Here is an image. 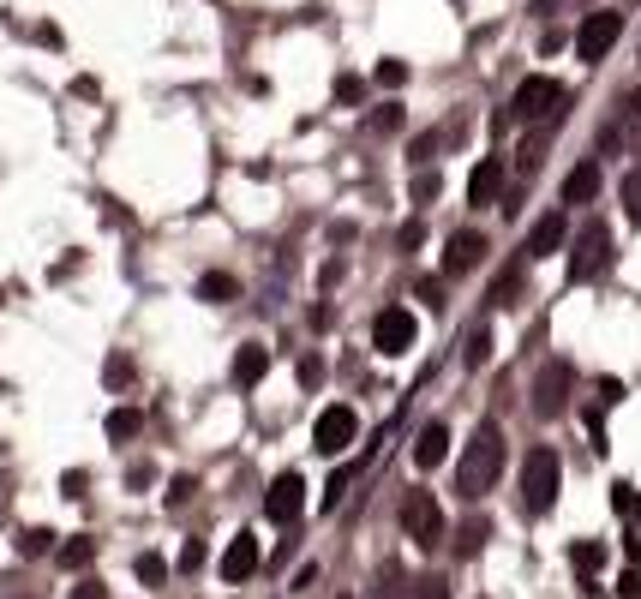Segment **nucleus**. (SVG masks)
<instances>
[{"mask_svg": "<svg viewBox=\"0 0 641 599\" xmlns=\"http://www.w3.org/2000/svg\"><path fill=\"white\" fill-rule=\"evenodd\" d=\"M504 480V426L498 420H480L474 426V438H468V450H462V462H456V498H486L492 486Z\"/></svg>", "mask_w": 641, "mask_h": 599, "instance_id": "1", "label": "nucleus"}, {"mask_svg": "<svg viewBox=\"0 0 641 599\" xmlns=\"http://www.w3.org/2000/svg\"><path fill=\"white\" fill-rule=\"evenodd\" d=\"M558 492H564V456H558L552 444L528 450V462H522V510H528V516H546V510L558 504Z\"/></svg>", "mask_w": 641, "mask_h": 599, "instance_id": "2", "label": "nucleus"}, {"mask_svg": "<svg viewBox=\"0 0 641 599\" xmlns=\"http://www.w3.org/2000/svg\"><path fill=\"white\" fill-rule=\"evenodd\" d=\"M402 534H408L420 552H438V546H444V504H438L426 486H414V492L402 498Z\"/></svg>", "mask_w": 641, "mask_h": 599, "instance_id": "3", "label": "nucleus"}, {"mask_svg": "<svg viewBox=\"0 0 641 599\" xmlns=\"http://www.w3.org/2000/svg\"><path fill=\"white\" fill-rule=\"evenodd\" d=\"M564 84L558 78H546V72H534V78H522L516 84V96H510V114L516 120H558L564 114Z\"/></svg>", "mask_w": 641, "mask_h": 599, "instance_id": "4", "label": "nucleus"}, {"mask_svg": "<svg viewBox=\"0 0 641 599\" xmlns=\"http://www.w3.org/2000/svg\"><path fill=\"white\" fill-rule=\"evenodd\" d=\"M612 270V228L606 222H588L570 246V282H594Z\"/></svg>", "mask_w": 641, "mask_h": 599, "instance_id": "5", "label": "nucleus"}, {"mask_svg": "<svg viewBox=\"0 0 641 599\" xmlns=\"http://www.w3.org/2000/svg\"><path fill=\"white\" fill-rule=\"evenodd\" d=\"M348 444H360V414L348 402H330L318 420H312V450L318 456H342Z\"/></svg>", "mask_w": 641, "mask_h": 599, "instance_id": "6", "label": "nucleus"}, {"mask_svg": "<svg viewBox=\"0 0 641 599\" xmlns=\"http://www.w3.org/2000/svg\"><path fill=\"white\" fill-rule=\"evenodd\" d=\"M624 36V12H612V6H600V12H588L582 24H576V60H606L612 54V42Z\"/></svg>", "mask_w": 641, "mask_h": 599, "instance_id": "7", "label": "nucleus"}, {"mask_svg": "<svg viewBox=\"0 0 641 599\" xmlns=\"http://www.w3.org/2000/svg\"><path fill=\"white\" fill-rule=\"evenodd\" d=\"M414 342H420V324H414V312H408V306H384V312L372 318V348H378V354L402 360Z\"/></svg>", "mask_w": 641, "mask_h": 599, "instance_id": "8", "label": "nucleus"}, {"mask_svg": "<svg viewBox=\"0 0 641 599\" xmlns=\"http://www.w3.org/2000/svg\"><path fill=\"white\" fill-rule=\"evenodd\" d=\"M570 384H576V372H570V360H552V366H540V378H534V414H564L570 408Z\"/></svg>", "mask_w": 641, "mask_h": 599, "instance_id": "9", "label": "nucleus"}, {"mask_svg": "<svg viewBox=\"0 0 641 599\" xmlns=\"http://www.w3.org/2000/svg\"><path fill=\"white\" fill-rule=\"evenodd\" d=\"M300 510H306V480L300 474H276L270 492H264V516L276 528H288V522H300Z\"/></svg>", "mask_w": 641, "mask_h": 599, "instance_id": "10", "label": "nucleus"}, {"mask_svg": "<svg viewBox=\"0 0 641 599\" xmlns=\"http://www.w3.org/2000/svg\"><path fill=\"white\" fill-rule=\"evenodd\" d=\"M258 564H264V546H258V534H234L216 570H222V582H228V588H240V582H252V576H258Z\"/></svg>", "mask_w": 641, "mask_h": 599, "instance_id": "11", "label": "nucleus"}, {"mask_svg": "<svg viewBox=\"0 0 641 599\" xmlns=\"http://www.w3.org/2000/svg\"><path fill=\"white\" fill-rule=\"evenodd\" d=\"M480 264H486V234H480V228L450 234V246H444V270H450V276H468V270H480Z\"/></svg>", "mask_w": 641, "mask_h": 599, "instance_id": "12", "label": "nucleus"}, {"mask_svg": "<svg viewBox=\"0 0 641 599\" xmlns=\"http://www.w3.org/2000/svg\"><path fill=\"white\" fill-rule=\"evenodd\" d=\"M564 240H570V222H564V210H546V216L534 222V234H528L522 258H552V252H564Z\"/></svg>", "mask_w": 641, "mask_h": 599, "instance_id": "13", "label": "nucleus"}, {"mask_svg": "<svg viewBox=\"0 0 641 599\" xmlns=\"http://www.w3.org/2000/svg\"><path fill=\"white\" fill-rule=\"evenodd\" d=\"M594 198H600V156H588L564 174V204H594Z\"/></svg>", "mask_w": 641, "mask_h": 599, "instance_id": "14", "label": "nucleus"}, {"mask_svg": "<svg viewBox=\"0 0 641 599\" xmlns=\"http://www.w3.org/2000/svg\"><path fill=\"white\" fill-rule=\"evenodd\" d=\"M264 372H270V348H264V342H240V348H234V384L252 390Z\"/></svg>", "mask_w": 641, "mask_h": 599, "instance_id": "15", "label": "nucleus"}, {"mask_svg": "<svg viewBox=\"0 0 641 599\" xmlns=\"http://www.w3.org/2000/svg\"><path fill=\"white\" fill-rule=\"evenodd\" d=\"M414 462H420V468H444V462H450V426H444V420H432V426L414 438Z\"/></svg>", "mask_w": 641, "mask_h": 599, "instance_id": "16", "label": "nucleus"}, {"mask_svg": "<svg viewBox=\"0 0 641 599\" xmlns=\"http://www.w3.org/2000/svg\"><path fill=\"white\" fill-rule=\"evenodd\" d=\"M498 186H504V162H498V156L474 162V174H468V204H492Z\"/></svg>", "mask_w": 641, "mask_h": 599, "instance_id": "17", "label": "nucleus"}, {"mask_svg": "<svg viewBox=\"0 0 641 599\" xmlns=\"http://www.w3.org/2000/svg\"><path fill=\"white\" fill-rule=\"evenodd\" d=\"M240 294V282L228 276V270H210L204 282H198V300H210V306H222V300H234Z\"/></svg>", "mask_w": 641, "mask_h": 599, "instance_id": "18", "label": "nucleus"}, {"mask_svg": "<svg viewBox=\"0 0 641 599\" xmlns=\"http://www.w3.org/2000/svg\"><path fill=\"white\" fill-rule=\"evenodd\" d=\"M138 426H144V414H138V408H114V414H108V438H114V444H132V438H138Z\"/></svg>", "mask_w": 641, "mask_h": 599, "instance_id": "19", "label": "nucleus"}, {"mask_svg": "<svg viewBox=\"0 0 641 599\" xmlns=\"http://www.w3.org/2000/svg\"><path fill=\"white\" fill-rule=\"evenodd\" d=\"M360 480V468L354 462H342L336 474H330V486H324V510H342V498H348V486Z\"/></svg>", "mask_w": 641, "mask_h": 599, "instance_id": "20", "label": "nucleus"}, {"mask_svg": "<svg viewBox=\"0 0 641 599\" xmlns=\"http://www.w3.org/2000/svg\"><path fill=\"white\" fill-rule=\"evenodd\" d=\"M90 558H96V540H90V534H72V540L60 546V570H84Z\"/></svg>", "mask_w": 641, "mask_h": 599, "instance_id": "21", "label": "nucleus"}, {"mask_svg": "<svg viewBox=\"0 0 641 599\" xmlns=\"http://www.w3.org/2000/svg\"><path fill=\"white\" fill-rule=\"evenodd\" d=\"M570 564H576L582 576H594V570L606 564V546H600V540H576V546H570Z\"/></svg>", "mask_w": 641, "mask_h": 599, "instance_id": "22", "label": "nucleus"}, {"mask_svg": "<svg viewBox=\"0 0 641 599\" xmlns=\"http://www.w3.org/2000/svg\"><path fill=\"white\" fill-rule=\"evenodd\" d=\"M12 546H18V558H42V552H54V534L48 528H24Z\"/></svg>", "mask_w": 641, "mask_h": 599, "instance_id": "23", "label": "nucleus"}, {"mask_svg": "<svg viewBox=\"0 0 641 599\" xmlns=\"http://www.w3.org/2000/svg\"><path fill=\"white\" fill-rule=\"evenodd\" d=\"M486 540H492V522H468V528L456 534V558H474Z\"/></svg>", "mask_w": 641, "mask_h": 599, "instance_id": "24", "label": "nucleus"}, {"mask_svg": "<svg viewBox=\"0 0 641 599\" xmlns=\"http://www.w3.org/2000/svg\"><path fill=\"white\" fill-rule=\"evenodd\" d=\"M462 360H468V366H486V360H492V330H474L468 348H462Z\"/></svg>", "mask_w": 641, "mask_h": 599, "instance_id": "25", "label": "nucleus"}, {"mask_svg": "<svg viewBox=\"0 0 641 599\" xmlns=\"http://www.w3.org/2000/svg\"><path fill=\"white\" fill-rule=\"evenodd\" d=\"M618 132H624V138H641V90L624 96V120H618Z\"/></svg>", "mask_w": 641, "mask_h": 599, "instance_id": "26", "label": "nucleus"}, {"mask_svg": "<svg viewBox=\"0 0 641 599\" xmlns=\"http://www.w3.org/2000/svg\"><path fill=\"white\" fill-rule=\"evenodd\" d=\"M516 288H522V264H516L510 276H498V282H492V306H510V300H516Z\"/></svg>", "mask_w": 641, "mask_h": 599, "instance_id": "27", "label": "nucleus"}, {"mask_svg": "<svg viewBox=\"0 0 641 599\" xmlns=\"http://www.w3.org/2000/svg\"><path fill=\"white\" fill-rule=\"evenodd\" d=\"M408 599H450V582H444V576H420V582L408 588Z\"/></svg>", "mask_w": 641, "mask_h": 599, "instance_id": "28", "label": "nucleus"}, {"mask_svg": "<svg viewBox=\"0 0 641 599\" xmlns=\"http://www.w3.org/2000/svg\"><path fill=\"white\" fill-rule=\"evenodd\" d=\"M624 210H630V222H641V168L624 174Z\"/></svg>", "mask_w": 641, "mask_h": 599, "instance_id": "29", "label": "nucleus"}, {"mask_svg": "<svg viewBox=\"0 0 641 599\" xmlns=\"http://www.w3.org/2000/svg\"><path fill=\"white\" fill-rule=\"evenodd\" d=\"M378 84H384V90H402V84H408V66H402V60H378Z\"/></svg>", "mask_w": 641, "mask_h": 599, "instance_id": "30", "label": "nucleus"}, {"mask_svg": "<svg viewBox=\"0 0 641 599\" xmlns=\"http://www.w3.org/2000/svg\"><path fill=\"white\" fill-rule=\"evenodd\" d=\"M360 96H366V84H360L354 72H342V78H336V102H342V108H354Z\"/></svg>", "mask_w": 641, "mask_h": 599, "instance_id": "31", "label": "nucleus"}, {"mask_svg": "<svg viewBox=\"0 0 641 599\" xmlns=\"http://www.w3.org/2000/svg\"><path fill=\"white\" fill-rule=\"evenodd\" d=\"M366 126H372V132H396V126H402V108H396V102H384V108H372V120H366Z\"/></svg>", "mask_w": 641, "mask_h": 599, "instance_id": "32", "label": "nucleus"}, {"mask_svg": "<svg viewBox=\"0 0 641 599\" xmlns=\"http://www.w3.org/2000/svg\"><path fill=\"white\" fill-rule=\"evenodd\" d=\"M612 504H618L624 516H636V522H641V492H636V486H618V492H612Z\"/></svg>", "mask_w": 641, "mask_h": 599, "instance_id": "33", "label": "nucleus"}, {"mask_svg": "<svg viewBox=\"0 0 641 599\" xmlns=\"http://www.w3.org/2000/svg\"><path fill=\"white\" fill-rule=\"evenodd\" d=\"M300 384H306V390H318V384H324V360H318V354H306V360H300Z\"/></svg>", "mask_w": 641, "mask_h": 599, "instance_id": "34", "label": "nucleus"}, {"mask_svg": "<svg viewBox=\"0 0 641 599\" xmlns=\"http://www.w3.org/2000/svg\"><path fill=\"white\" fill-rule=\"evenodd\" d=\"M162 576H168V564H162L156 552H144V558H138V582H162Z\"/></svg>", "mask_w": 641, "mask_h": 599, "instance_id": "35", "label": "nucleus"}, {"mask_svg": "<svg viewBox=\"0 0 641 599\" xmlns=\"http://www.w3.org/2000/svg\"><path fill=\"white\" fill-rule=\"evenodd\" d=\"M432 150H438V132H420V138H414V156H408V162H420V168H426V162H432Z\"/></svg>", "mask_w": 641, "mask_h": 599, "instance_id": "36", "label": "nucleus"}, {"mask_svg": "<svg viewBox=\"0 0 641 599\" xmlns=\"http://www.w3.org/2000/svg\"><path fill=\"white\" fill-rule=\"evenodd\" d=\"M432 198H438V174H432V168H426V174H420V180H414V204H432Z\"/></svg>", "mask_w": 641, "mask_h": 599, "instance_id": "37", "label": "nucleus"}, {"mask_svg": "<svg viewBox=\"0 0 641 599\" xmlns=\"http://www.w3.org/2000/svg\"><path fill=\"white\" fill-rule=\"evenodd\" d=\"M204 558H210V552H204V540H186V546H180V570H198Z\"/></svg>", "mask_w": 641, "mask_h": 599, "instance_id": "38", "label": "nucleus"}, {"mask_svg": "<svg viewBox=\"0 0 641 599\" xmlns=\"http://www.w3.org/2000/svg\"><path fill=\"white\" fill-rule=\"evenodd\" d=\"M318 576H324L318 564H300V570H294V594H306V588H318Z\"/></svg>", "mask_w": 641, "mask_h": 599, "instance_id": "39", "label": "nucleus"}, {"mask_svg": "<svg viewBox=\"0 0 641 599\" xmlns=\"http://www.w3.org/2000/svg\"><path fill=\"white\" fill-rule=\"evenodd\" d=\"M420 300L438 312V306H444V282H432V276H426V282H420Z\"/></svg>", "mask_w": 641, "mask_h": 599, "instance_id": "40", "label": "nucleus"}, {"mask_svg": "<svg viewBox=\"0 0 641 599\" xmlns=\"http://www.w3.org/2000/svg\"><path fill=\"white\" fill-rule=\"evenodd\" d=\"M192 492H198V480H174V486H168V504H192Z\"/></svg>", "mask_w": 641, "mask_h": 599, "instance_id": "41", "label": "nucleus"}, {"mask_svg": "<svg viewBox=\"0 0 641 599\" xmlns=\"http://www.w3.org/2000/svg\"><path fill=\"white\" fill-rule=\"evenodd\" d=\"M66 599H108V594H102V582H96V576H84V582H78Z\"/></svg>", "mask_w": 641, "mask_h": 599, "instance_id": "42", "label": "nucleus"}, {"mask_svg": "<svg viewBox=\"0 0 641 599\" xmlns=\"http://www.w3.org/2000/svg\"><path fill=\"white\" fill-rule=\"evenodd\" d=\"M420 240H426V228H420V222H408V228H402V252H414Z\"/></svg>", "mask_w": 641, "mask_h": 599, "instance_id": "43", "label": "nucleus"}, {"mask_svg": "<svg viewBox=\"0 0 641 599\" xmlns=\"http://www.w3.org/2000/svg\"><path fill=\"white\" fill-rule=\"evenodd\" d=\"M126 378H132V366H126V360L114 354V360H108V384H126Z\"/></svg>", "mask_w": 641, "mask_h": 599, "instance_id": "44", "label": "nucleus"}, {"mask_svg": "<svg viewBox=\"0 0 641 599\" xmlns=\"http://www.w3.org/2000/svg\"><path fill=\"white\" fill-rule=\"evenodd\" d=\"M336 599H354V594H336Z\"/></svg>", "mask_w": 641, "mask_h": 599, "instance_id": "45", "label": "nucleus"}]
</instances>
